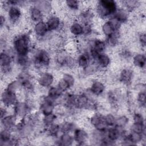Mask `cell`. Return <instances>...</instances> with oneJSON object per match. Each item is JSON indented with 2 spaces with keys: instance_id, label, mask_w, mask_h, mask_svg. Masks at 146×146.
I'll use <instances>...</instances> for the list:
<instances>
[{
  "instance_id": "22",
  "label": "cell",
  "mask_w": 146,
  "mask_h": 146,
  "mask_svg": "<svg viewBox=\"0 0 146 146\" xmlns=\"http://www.w3.org/2000/svg\"><path fill=\"white\" fill-rule=\"evenodd\" d=\"M70 32L75 36H80L83 35V26L78 21L73 22L70 26Z\"/></svg>"
},
{
  "instance_id": "20",
  "label": "cell",
  "mask_w": 146,
  "mask_h": 146,
  "mask_svg": "<svg viewBox=\"0 0 146 146\" xmlns=\"http://www.w3.org/2000/svg\"><path fill=\"white\" fill-rule=\"evenodd\" d=\"M17 117L14 115H6L3 118L1 119L2 125L4 129L11 130L15 126Z\"/></svg>"
},
{
  "instance_id": "46",
  "label": "cell",
  "mask_w": 146,
  "mask_h": 146,
  "mask_svg": "<svg viewBox=\"0 0 146 146\" xmlns=\"http://www.w3.org/2000/svg\"><path fill=\"white\" fill-rule=\"evenodd\" d=\"M138 40L140 46L143 47H145L146 44V36L144 33H141L139 35Z\"/></svg>"
},
{
  "instance_id": "17",
  "label": "cell",
  "mask_w": 146,
  "mask_h": 146,
  "mask_svg": "<svg viewBox=\"0 0 146 146\" xmlns=\"http://www.w3.org/2000/svg\"><path fill=\"white\" fill-rule=\"evenodd\" d=\"M13 61V56L11 54L6 51H2L0 56V64L1 68L11 67Z\"/></svg>"
},
{
  "instance_id": "23",
  "label": "cell",
  "mask_w": 146,
  "mask_h": 146,
  "mask_svg": "<svg viewBox=\"0 0 146 146\" xmlns=\"http://www.w3.org/2000/svg\"><path fill=\"white\" fill-rule=\"evenodd\" d=\"M12 138L13 136L11 131L3 128V129L1 131L0 134V145L2 146L10 145Z\"/></svg>"
},
{
  "instance_id": "9",
  "label": "cell",
  "mask_w": 146,
  "mask_h": 146,
  "mask_svg": "<svg viewBox=\"0 0 146 146\" xmlns=\"http://www.w3.org/2000/svg\"><path fill=\"white\" fill-rule=\"evenodd\" d=\"M1 99L5 107H10L11 106H14L18 101L17 94L11 93L6 90H5L2 93Z\"/></svg>"
},
{
  "instance_id": "24",
  "label": "cell",
  "mask_w": 146,
  "mask_h": 146,
  "mask_svg": "<svg viewBox=\"0 0 146 146\" xmlns=\"http://www.w3.org/2000/svg\"><path fill=\"white\" fill-rule=\"evenodd\" d=\"M112 17L116 19L121 24L128 21L129 15L128 11L126 9L118 8Z\"/></svg>"
},
{
  "instance_id": "8",
  "label": "cell",
  "mask_w": 146,
  "mask_h": 146,
  "mask_svg": "<svg viewBox=\"0 0 146 146\" xmlns=\"http://www.w3.org/2000/svg\"><path fill=\"white\" fill-rule=\"evenodd\" d=\"M7 16L11 23H17L22 17V11L18 6H13L8 8Z\"/></svg>"
},
{
  "instance_id": "21",
  "label": "cell",
  "mask_w": 146,
  "mask_h": 146,
  "mask_svg": "<svg viewBox=\"0 0 146 146\" xmlns=\"http://www.w3.org/2000/svg\"><path fill=\"white\" fill-rule=\"evenodd\" d=\"M132 63L133 65L139 68H144L146 63V57L144 53L139 52L132 56Z\"/></svg>"
},
{
  "instance_id": "26",
  "label": "cell",
  "mask_w": 146,
  "mask_h": 146,
  "mask_svg": "<svg viewBox=\"0 0 146 146\" xmlns=\"http://www.w3.org/2000/svg\"><path fill=\"white\" fill-rule=\"evenodd\" d=\"M94 17L93 13L90 10H86L82 11L79 15L80 23L82 25L91 24Z\"/></svg>"
},
{
  "instance_id": "48",
  "label": "cell",
  "mask_w": 146,
  "mask_h": 146,
  "mask_svg": "<svg viewBox=\"0 0 146 146\" xmlns=\"http://www.w3.org/2000/svg\"><path fill=\"white\" fill-rule=\"evenodd\" d=\"M7 115V110L4 107V108H1V118L2 119L5 116H6Z\"/></svg>"
},
{
  "instance_id": "18",
  "label": "cell",
  "mask_w": 146,
  "mask_h": 146,
  "mask_svg": "<svg viewBox=\"0 0 146 146\" xmlns=\"http://www.w3.org/2000/svg\"><path fill=\"white\" fill-rule=\"evenodd\" d=\"M106 47L107 44L105 40L99 38H96L93 40L90 48L93 49L99 54H102L104 52Z\"/></svg>"
},
{
  "instance_id": "37",
  "label": "cell",
  "mask_w": 146,
  "mask_h": 146,
  "mask_svg": "<svg viewBox=\"0 0 146 146\" xmlns=\"http://www.w3.org/2000/svg\"><path fill=\"white\" fill-rule=\"evenodd\" d=\"M103 117H104V120L106 124L108 127L115 126L116 117L113 114L107 113V115H104Z\"/></svg>"
},
{
  "instance_id": "38",
  "label": "cell",
  "mask_w": 146,
  "mask_h": 146,
  "mask_svg": "<svg viewBox=\"0 0 146 146\" xmlns=\"http://www.w3.org/2000/svg\"><path fill=\"white\" fill-rule=\"evenodd\" d=\"M64 81L67 83L68 85L70 88L72 87L75 83V80L73 75L69 73H64L63 74L62 78Z\"/></svg>"
},
{
  "instance_id": "47",
  "label": "cell",
  "mask_w": 146,
  "mask_h": 146,
  "mask_svg": "<svg viewBox=\"0 0 146 146\" xmlns=\"http://www.w3.org/2000/svg\"><path fill=\"white\" fill-rule=\"evenodd\" d=\"M135 88L138 92H145V84L143 83H139L135 85Z\"/></svg>"
},
{
  "instance_id": "10",
  "label": "cell",
  "mask_w": 146,
  "mask_h": 146,
  "mask_svg": "<svg viewBox=\"0 0 146 146\" xmlns=\"http://www.w3.org/2000/svg\"><path fill=\"white\" fill-rule=\"evenodd\" d=\"M34 32L38 37L41 38L46 36L50 31L48 29L46 22L43 20L34 24Z\"/></svg>"
},
{
  "instance_id": "16",
  "label": "cell",
  "mask_w": 146,
  "mask_h": 146,
  "mask_svg": "<svg viewBox=\"0 0 146 146\" xmlns=\"http://www.w3.org/2000/svg\"><path fill=\"white\" fill-rule=\"evenodd\" d=\"M91 62V58L87 51L82 52L76 59V64L81 68H84L88 66Z\"/></svg>"
},
{
  "instance_id": "45",
  "label": "cell",
  "mask_w": 146,
  "mask_h": 146,
  "mask_svg": "<svg viewBox=\"0 0 146 146\" xmlns=\"http://www.w3.org/2000/svg\"><path fill=\"white\" fill-rule=\"evenodd\" d=\"M56 87L63 92L64 93L65 91H67L68 90L70 89V87L68 86V85L67 84V83L64 81V80H63L62 78H61L57 85H56Z\"/></svg>"
},
{
  "instance_id": "19",
  "label": "cell",
  "mask_w": 146,
  "mask_h": 146,
  "mask_svg": "<svg viewBox=\"0 0 146 146\" xmlns=\"http://www.w3.org/2000/svg\"><path fill=\"white\" fill-rule=\"evenodd\" d=\"M99 68L104 69L107 68L111 63V58L105 52L100 54L95 61Z\"/></svg>"
},
{
  "instance_id": "41",
  "label": "cell",
  "mask_w": 146,
  "mask_h": 146,
  "mask_svg": "<svg viewBox=\"0 0 146 146\" xmlns=\"http://www.w3.org/2000/svg\"><path fill=\"white\" fill-rule=\"evenodd\" d=\"M136 100H137V104L141 107H144L145 106V103H146L145 92H138Z\"/></svg>"
},
{
  "instance_id": "7",
  "label": "cell",
  "mask_w": 146,
  "mask_h": 146,
  "mask_svg": "<svg viewBox=\"0 0 146 146\" xmlns=\"http://www.w3.org/2000/svg\"><path fill=\"white\" fill-rule=\"evenodd\" d=\"M46 22L50 32H53L59 30L62 25V21L60 18L55 14L50 15Z\"/></svg>"
},
{
  "instance_id": "40",
  "label": "cell",
  "mask_w": 146,
  "mask_h": 146,
  "mask_svg": "<svg viewBox=\"0 0 146 146\" xmlns=\"http://www.w3.org/2000/svg\"><path fill=\"white\" fill-rule=\"evenodd\" d=\"M130 131L141 133H145V124L133 123L131 126Z\"/></svg>"
},
{
  "instance_id": "28",
  "label": "cell",
  "mask_w": 146,
  "mask_h": 146,
  "mask_svg": "<svg viewBox=\"0 0 146 146\" xmlns=\"http://www.w3.org/2000/svg\"><path fill=\"white\" fill-rule=\"evenodd\" d=\"M128 136L133 145H135L143 141L145 137V133H141L130 131V132L128 133Z\"/></svg>"
},
{
  "instance_id": "25",
  "label": "cell",
  "mask_w": 146,
  "mask_h": 146,
  "mask_svg": "<svg viewBox=\"0 0 146 146\" xmlns=\"http://www.w3.org/2000/svg\"><path fill=\"white\" fill-rule=\"evenodd\" d=\"M59 144L62 145H71L74 141L73 136L70 132H62L59 139Z\"/></svg>"
},
{
  "instance_id": "42",
  "label": "cell",
  "mask_w": 146,
  "mask_h": 146,
  "mask_svg": "<svg viewBox=\"0 0 146 146\" xmlns=\"http://www.w3.org/2000/svg\"><path fill=\"white\" fill-rule=\"evenodd\" d=\"M123 3L128 11L135 9L139 5V2L137 1H126L123 2Z\"/></svg>"
},
{
  "instance_id": "49",
  "label": "cell",
  "mask_w": 146,
  "mask_h": 146,
  "mask_svg": "<svg viewBox=\"0 0 146 146\" xmlns=\"http://www.w3.org/2000/svg\"><path fill=\"white\" fill-rule=\"evenodd\" d=\"M5 22H6V19H5V16L1 15V27H3Z\"/></svg>"
},
{
  "instance_id": "32",
  "label": "cell",
  "mask_w": 146,
  "mask_h": 146,
  "mask_svg": "<svg viewBox=\"0 0 146 146\" xmlns=\"http://www.w3.org/2000/svg\"><path fill=\"white\" fill-rule=\"evenodd\" d=\"M21 88H22L21 83L17 79H16V80H13V81L11 82L10 83H9L7 84L5 90L9 92H11V93L17 94V91H18V90Z\"/></svg>"
},
{
  "instance_id": "11",
  "label": "cell",
  "mask_w": 146,
  "mask_h": 146,
  "mask_svg": "<svg viewBox=\"0 0 146 146\" xmlns=\"http://www.w3.org/2000/svg\"><path fill=\"white\" fill-rule=\"evenodd\" d=\"M133 77V72L129 68H124L120 72L119 80L125 85L131 84Z\"/></svg>"
},
{
  "instance_id": "30",
  "label": "cell",
  "mask_w": 146,
  "mask_h": 146,
  "mask_svg": "<svg viewBox=\"0 0 146 146\" xmlns=\"http://www.w3.org/2000/svg\"><path fill=\"white\" fill-rule=\"evenodd\" d=\"M63 94V93L56 86H51L48 88L47 96L55 100H57L62 96Z\"/></svg>"
},
{
  "instance_id": "5",
  "label": "cell",
  "mask_w": 146,
  "mask_h": 146,
  "mask_svg": "<svg viewBox=\"0 0 146 146\" xmlns=\"http://www.w3.org/2000/svg\"><path fill=\"white\" fill-rule=\"evenodd\" d=\"M90 123L95 130L101 132H105L108 128L104 120L103 115L99 113H95L92 116L90 119Z\"/></svg>"
},
{
  "instance_id": "36",
  "label": "cell",
  "mask_w": 146,
  "mask_h": 146,
  "mask_svg": "<svg viewBox=\"0 0 146 146\" xmlns=\"http://www.w3.org/2000/svg\"><path fill=\"white\" fill-rule=\"evenodd\" d=\"M61 131L62 132H70L71 131H74L76 128H75V125L74 123L70 121H66L60 125Z\"/></svg>"
},
{
  "instance_id": "35",
  "label": "cell",
  "mask_w": 146,
  "mask_h": 146,
  "mask_svg": "<svg viewBox=\"0 0 146 146\" xmlns=\"http://www.w3.org/2000/svg\"><path fill=\"white\" fill-rule=\"evenodd\" d=\"M56 119V116L54 113L47 115H43V117L42 119V122L43 125L48 127L50 125L55 123V121Z\"/></svg>"
},
{
  "instance_id": "6",
  "label": "cell",
  "mask_w": 146,
  "mask_h": 146,
  "mask_svg": "<svg viewBox=\"0 0 146 146\" xmlns=\"http://www.w3.org/2000/svg\"><path fill=\"white\" fill-rule=\"evenodd\" d=\"M54 81L53 75L48 72L41 73L38 78L37 82L38 84L44 88H50L52 86Z\"/></svg>"
},
{
  "instance_id": "33",
  "label": "cell",
  "mask_w": 146,
  "mask_h": 146,
  "mask_svg": "<svg viewBox=\"0 0 146 146\" xmlns=\"http://www.w3.org/2000/svg\"><path fill=\"white\" fill-rule=\"evenodd\" d=\"M15 60L17 63L22 67H27L30 63V58L27 55H17L15 57Z\"/></svg>"
},
{
  "instance_id": "27",
  "label": "cell",
  "mask_w": 146,
  "mask_h": 146,
  "mask_svg": "<svg viewBox=\"0 0 146 146\" xmlns=\"http://www.w3.org/2000/svg\"><path fill=\"white\" fill-rule=\"evenodd\" d=\"M120 38V31H117L115 32L113 34L106 38V40L105 41L107 44V46L108 45L110 47H115L117 46L119 42Z\"/></svg>"
},
{
  "instance_id": "15",
  "label": "cell",
  "mask_w": 146,
  "mask_h": 146,
  "mask_svg": "<svg viewBox=\"0 0 146 146\" xmlns=\"http://www.w3.org/2000/svg\"><path fill=\"white\" fill-rule=\"evenodd\" d=\"M73 137L74 141L78 144L83 145L87 141L88 136L87 132L83 129L76 128L74 131Z\"/></svg>"
},
{
  "instance_id": "13",
  "label": "cell",
  "mask_w": 146,
  "mask_h": 146,
  "mask_svg": "<svg viewBox=\"0 0 146 146\" xmlns=\"http://www.w3.org/2000/svg\"><path fill=\"white\" fill-rule=\"evenodd\" d=\"M106 89L104 84L99 80H95L92 82L89 89L90 93L96 96L101 95Z\"/></svg>"
},
{
  "instance_id": "14",
  "label": "cell",
  "mask_w": 146,
  "mask_h": 146,
  "mask_svg": "<svg viewBox=\"0 0 146 146\" xmlns=\"http://www.w3.org/2000/svg\"><path fill=\"white\" fill-rule=\"evenodd\" d=\"M29 17L35 23L43 21L44 14L42 10L35 5H33L29 9Z\"/></svg>"
},
{
  "instance_id": "34",
  "label": "cell",
  "mask_w": 146,
  "mask_h": 146,
  "mask_svg": "<svg viewBox=\"0 0 146 146\" xmlns=\"http://www.w3.org/2000/svg\"><path fill=\"white\" fill-rule=\"evenodd\" d=\"M128 123L129 118L125 115H122L118 117H116L115 126L120 128H124V127L128 124Z\"/></svg>"
},
{
  "instance_id": "3",
  "label": "cell",
  "mask_w": 146,
  "mask_h": 146,
  "mask_svg": "<svg viewBox=\"0 0 146 146\" xmlns=\"http://www.w3.org/2000/svg\"><path fill=\"white\" fill-rule=\"evenodd\" d=\"M33 61L36 68L46 67L50 65L51 62L50 55L44 49H38L34 53Z\"/></svg>"
},
{
  "instance_id": "31",
  "label": "cell",
  "mask_w": 146,
  "mask_h": 146,
  "mask_svg": "<svg viewBox=\"0 0 146 146\" xmlns=\"http://www.w3.org/2000/svg\"><path fill=\"white\" fill-rule=\"evenodd\" d=\"M61 131L60 125L56 123H54L47 127V132L51 137H56Z\"/></svg>"
},
{
  "instance_id": "1",
  "label": "cell",
  "mask_w": 146,
  "mask_h": 146,
  "mask_svg": "<svg viewBox=\"0 0 146 146\" xmlns=\"http://www.w3.org/2000/svg\"><path fill=\"white\" fill-rule=\"evenodd\" d=\"M13 50L16 55H27L30 50V36L28 33L15 36L13 40Z\"/></svg>"
},
{
  "instance_id": "44",
  "label": "cell",
  "mask_w": 146,
  "mask_h": 146,
  "mask_svg": "<svg viewBox=\"0 0 146 146\" xmlns=\"http://www.w3.org/2000/svg\"><path fill=\"white\" fill-rule=\"evenodd\" d=\"M120 56L124 60H129L133 56L131 51L129 49L124 48L120 51Z\"/></svg>"
},
{
  "instance_id": "29",
  "label": "cell",
  "mask_w": 146,
  "mask_h": 146,
  "mask_svg": "<svg viewBox=\"0 0 146 146\" xmlns=\"http://www.w3.org/2000/svg\"><path fill=\"white\" fill-rule=\"evenodd\" d=\"M36 5H34L39 8L44 14H48L51 13L52 10V5L48 1H38L35 2Z\"/></svg>"
},
{
  "instance_id": "43",
  "label": "cell",
  "mask_w": 146,
  "mask_h": 146,
  "mask_svg": "<svg viewBox=\"0 0 146 146\" xmlns=\"http://www.w3.org/2000/svg\"><path fill=\"white\" fill-rule=\"evenodd\" d=\"M133 123L139 124H144V117L143 115L140 112H135L133 115Z\"/></svg>"
},
{
  "instance_id": "4",
  "label": "cell",
  "mask_w": 146,
  "mask_h": 146,
  "mask_svg": "<svg viewBox=\"0 0 146 146\" xmlns=\"http://www.w3.org/2000/svg\"><path fill=\"white\" fill-rule=\"evenodd\" d=\"M31 107L27 102L18 101L14 106V113L16 117H25L29 114Z\"/></svg>"
},
{
  "instance_id": "2",
  "label": "cell",
  "mask_w": 146,
  "mask_h": 146,
  "mask_svg": "<svg viewBox=\"0 0 146 146\" xmlns=\"http://www.w3.org/2000/svg\"><path fill=\"white\" fill-rule=\"evenodd\" d=\"M117 9V5L115 1L101 0L98 2L96 10L102 18H110L113 16Z\"/></svg>"
},
{
  "instance_id": "12",
  "label": "cell",
  "mask_w": 146,
  "mask_h": 146,
  "mask_svg": "<svg viewBox=\"0 0 146 146\" xmlns=\"http://www.w3.org/2000/svg\"><path fill=\"white\" fill-rule=\"evenodd\" d=\"M92 101L91 100L87 94L82 93L77 95L76 101V108H88L90 103Z\"/></svg>"
},
{
  "instance_id": "39",
  "label": "cell",
  "mask_w": 146,
  "mask_h": 146,
  "mask_svg": "<svg viewBox=\"0 0 146 146\" xmlns=\"http://www.w3.org/2000/svg\"><path fill=\"white\" fill-rule=\"evenodd\" d=\"M65 3L67 8L73 11L78 10L80 6L79 2L78 1H74V0L66 1L65 2Z\"/></svg>"
}]
</instances>
